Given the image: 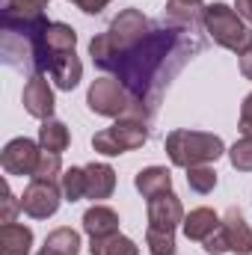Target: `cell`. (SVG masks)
Wrapping results in <instances>:
<instances>
[{"mask_svg": "<svg viewBox=\"0 0 252 255\" xmlns=\"http://www.w3.org/2000/svg\"><path fill=\"white\" fill-rule=\"evenodd\" d=\"M238 57H241V74H244L247 80H252V45L247 51H241Z\"/></svg>", "mask_w": 252, "mask_h": 255, "instance_id": "1f68e13d", "label": "cell"}, {"mask_svg": "<svg viewBox=\"0 0 252 255\" xmlns=\"http://www.w3.org/2000/svg\"><path fill=\"white\" fill-rule=\"evenodd\" d=\"M63 202V187H57V181H39L30 178V184L21 193V211L33 220H48L60 211Z\"/></svg>", "mask_w": 252, "mask_h": 255, "instance_id": "ba28073f", "label": "cell"}, {"mask_svg": "<svg viewBox=\"0 0 252 255\" xmlns=\"http://www.w3.org/2000/svg\"><path fill=\"white\" fill-rule=\"evenodd\" d=\"M12 3H15V0H3V9H12Z\"/></svg>", "mask_w": 252, "mask_h": 255, "instance_id": "836d02e7", "label": "cell"}, {"mask_svg": "<svg viewBox=\"0 0 252 255\" xmlns=\"http://www.w3.org/2000/svg\"><path fill=\"white\" fill-rule=\"evenodd\" d=\"M60 187H63V199L65 202H77L86 196V169L83 166H71L65 169L63 178H60Z\"/></svg>", "mask_w": 252, "mask_h": 255, "instance_id": "603a6c76", "label": "cell"}, {"mask_svg": "<svg viewBox=\"0 0 252 255\" xmlns=\"http://www.w3.org/2000/svg\"><path fill=\"white\" fill-rule=\"evenodd\" d=\"M202 247L208 250L211 255H223V253H232V244H229V235H226V229H223V223L202 241Z\"/></svg>", "mask_w": 252, "mask_h": 255, "instance_id": "83f0119b", "label": "cell"}, {"mask_svg": "<svg viewBox=\"0 0 252 255\" xmlns=\"http://www.w3.org/2000/svg\"><path fill=\"white\" fill-rule=\"evenodd\" d=\"M190 51H202V45L196 39L190 42L184 30L154 27L136 48L116 54L101 71H113L136 98H142L154 110L160 86L169 83V77H172V71H166V60L184 57V54L190 57Z\"/></svg>", "mask_w": 252, "mask_h": 255, "instance_id": "6da1fadb", "label": "cell"}, {"mask_svg": "<svg viewBox=\"0 0 252 255\" xmlns=\"http://www.w3.org/2000/svg\"><path fill=\"white\" fill-rule=\"evenodd\" d=\"M133 187L142 193L145 199H154V196H160V193L172 190V172H169L166 166H145V169L136 172Z\"/></svg>", "mask_w": 252, "mask_h": 255, "instance_id": "2e32d148", "label": "cell"}, {"mask_svg": "<svg viewBox=\"0 0 252 255\" xmlns=\"http://www.w3.org/2000/svg\"><path fill=\"white\" fill-rule=\"evenodd\" d=\"M241 133L244 136H252V92L244 98V104H241Z\"/></svg>", "mask_w": 252, "mask_h": 255, "instance_id": "f546056e", "label": "cell"}, {"mask_svg": "<svg viewBox=\"0 0 252 255\" xmlns=\"http://www.w3.org/2000/svg\"><path fill=\"white\" fill-rule=\"evenodd\" d=\"M205 30L220 48L235 51V54L247 51L252 45V33L247 27V21L226 3H211L205 9Z\"/></svg>", "mask_w": 252, "mask_h": 255, "instance_id": "5b68a950", "label": "cell"}, {"mask_svg": "<svg viewBox=\"0 0 252 255\" xmlns=\"http://www.w3.org/2000/svg\"><path fill=\"white\" fill-rule=\"evenodd\" d=\"M181 223H184V205H181V199L172 190L148 199V226L175 232Z\"/></svg>", "mask_w": 252, "mask_h": 255, "instance_id": "7c38bea8", "label": "cell"}, {"mask_svg": "<svg viewBox=\"0 0 252 255\" xmlns=\"http://www.w3.org/2000/svg\"><path fill=\"white\" fill-rule=\"evenodd\" d=\"M89 255H139V247L125 235H107V238H92Z\"/></svg>", "mask_w": 252, "mask_h": 255, "instance_id": "7402d4cb", "label": "cell"}, {"mask_svg": "<svg viewBox=\"0 0 252 255\" xmlns=\"http://www.w3.org/2000/svg\"><path fill=\"white\" fill-rule=\"evenodd\" d=\"M229 160L238 172H252V136H241L229 148Z\"/></svg>", "mask_w": 252, "mask_h": 255, "instance_id": "4316f807", "label": "cell"}, {"mask_svg": "<svg viewBox=\"0 0 252 255\" xmlns=\"http://www.w3.org/2000/svg\"><path fill=\"white\" fill-rule=\"evenodd\" d=\"M151 30H154V24L139 9H125V12H119L113 18L107 33H101V36H95L89 42V57L98 68H104L116 54H125L130 48H136Z\"/></svg>", "mask_w": 252, "mask_h": 255, "instance_id": "7a4b0ae2", "label": "cell"}, {"mask_svg": "<svg viewBox=\"0 0 252 255\" xmlns=\"http://www.w3.org/2000/svg\"><path fill=\"white\" fill-rule=\"evenodd\" d=\"M39 157H42V145L39 142H33L27 136H15V139L6 142V148L0 154V163L6 169V175H21V178L27 175V178H33V172L39 166Z\"/></svg>", "mask_w": 252, "mask_h": 255, "instance_id": "9c48e42d", "label": "cell"}, {"mask_svg": "<svg viewBox=\"0 0 252 255\" xmlns=\"http://www.w3.org/2000/svg\"><path fill=\"white\" fill-rule=\"evenodd\" d=\"M21 211V199H15V193L9 190V184H3V214H0V223H15V214Z\"/></svg>", "mask_w": 252, "mask_h": 255, "instance_id": "f1b7e54d", "label": "cell"}, {"mask_svg": "<svg viewBox=\"0 0 252 255\" xmlns=\"http://www.w3.org/2000/svg\"><path fill=\"white\" fill-rule=\"evenodd\" d=\"M83 232L89 238H107L119 232V214L107 205H92L83 214Z\"/></svg>", "mask_w": 252, "mask_h": 255, "instance_id": "9a60e30c", "label": "cell"}, {"mask_svg": "<svg viewBox=\"0 0 252 255\" xmlns=\"http://www.w3.org/2000/svg\"><path fill=\"white\" fill-rule=\"evenodd\" d=\"M18 36H21V33H18ZM27 39H30V54H33V68H36V74L51 71V65L57 63V57L74 51V45H77L74 27H68L63 21H48V27H42L36 36H27Z\"/></svg>", "mask_w": 252, "mask_h": 255, "instance_id": "8992f818", "label": "cell"}, {"mask_svg": "<svg viewBox=\"0 0 252 255\" xmlns=\"http://www.w3.org/2000/svg\"><path fill=\"white\" fill-rule=\"evenodd\" d=\"M48 74H51V80H54L57 89L71 92V89L80 83V77H83V63L77 60L74 51H68V54H63V57H57V63L51 65Z\"/></svg>", "mask_w": 252, "mask_h": 255, "instance_id": "e0dca14e", "label": "cell"}, {"mask_svg": "<svg viewBox=\"0 0 252 255\" xmlns=\"http://www.w3.org/2000/svg\"><path fill=\"white\" fill-rule=\"evenodd\" d=\"M187 187L193 193H211L217 187V169L211 163H199V166H190L187 169Z\"/></svg>", "mask_w": 252, "mask_h": 255, "instance_id": "cb8c5ba5", "label": "cell"}, {"mask_svg": "<svg viewBox=\"0 0 252 255\" xmlns=\"http://www.w3.org/2000/svg\"><path fill=\"white\" fill-rule=\"evenodd\" d=\"M71 3H74L80 12H86V15H98V12H101L110 0H71Z\"/></svg>", "mask_w": 252, "mask_h": 255, "instance_id": "4dcf8cb0", "label": "cell"}, {"mask_svg": "<svg viewBox=\"0 0 252 255\" xmlns=\"http://www.w3.org/2000/svg\"><path fill=\"white\" fill-rule=\"evenodd\" d=\"M235 9H238V15H241L244 21H250V24H252V0H238V3H235Z\"/></svg>", "mask_w": 252, "mask_h": 255, "instance_id": "d6a6232c", "label": "cell"}, {"mask_svg": "<svg viewBox=\"0 0 252 255\" xmlns=\"http://www.w3.org/2000/svg\"><path fill=\"white\" fill-rule=\"evenodd\" d=\"M80 253V235L74 229H54L48 238H45V247H42V255H77Z\"/></svg>", "mask_w": 252, "mask_h": 255, "instance_id": "ffe728a7", "label": "cell"}, {"mask_svg": "<svg viewBox=\"0 0 252 255\" xmlns=\"http://www.w3.org/2000/svg\"><path fill=\"white\" fill-rule=\"evenodd\" d=\"M63 160H60V154L57 151H45L42 148V157H39V166H36V172H33V178H39V181H57V178H63Z\"/></svg>", "mask_w": 252, "mask_h": 255, "instance_id": "484cf974", "label": "cell"}, {"mask_svg": "<svg viewBox=\"0 0 252 255\" xmlns=\"http://www.w3.org/2000/svg\"><path fill=\"white\" fill-rule=\"evenodd\" d=\"M145 142H148V122H139V119H116V125L104 128L92 136V148L107 157L142 148Z\"/></svg>", "mask_w": 252, "mask_h": 255, "instance_id": "52a82bcc", "label": "cell"}, {"mask_svg": "<svg viewBox=\"0 0 252 255\" xmlns=\"http://www.w3.org/2000/svg\"><path fill=\"white\" fill-rule=\"evenodd\" d=\"M39 255H42V253H39Z\"/></svg>", "mask_w": 252, "mask_h": 255, "instance_id": "e575fe53", "label": "cell"}, {"mask_svg": "<svg viewBox=\"0 0 252 255\" xmlns=\"http://www.w3.org/2000/svg\"><path fill=\"white\" fill-rule=\"evenodd\" d=\"M166 154L175 166L190 169L199 163H214L226 154V142L217 133H205V130H187V128H175L166 133Z\"/></svg>", "mask_w": 252, "mask_h": 255, "instance_id": "277c9868", "label": "cell"}, {"mask_svg": "<svg viewBox=\"0 0 252 255\" xmlns=\"http://www.w3.org/2000/svg\"><path fill=\"white\" fill-rule=\"evenodd\" d=\"M223 229H226V235H229L232 253L252 255V229L247 226V220H244L241 208H235V205H232V208L223 214Z\"/></svg>", "mask_w": 252, "mask_h": 255, "instance_id": "4fadbf2b", "label": "cell"}, {"mask_svg": "<svg viewBox=\"0 0 252 255\" xmlns=\"http://www.w3.org/2000/svg\"><path fill=\"white\" fill-rule=\"evenodd\" d=\"M205 9L208 6L202 0H166V9H163L160 21H163V27L193 33L199 24H205Z\"/></svg>", "mask_w": 252, "mask_h": 255, "instance_id": "8fae6325", "label": "cell"}, {"mask_svg": "<svg viewBox=\"0 0 252 255\" xmlns=\"http://www.w3.org/2000/svg\"><path fill=\"white\" fill-rule=\"evenodd\" d=\"M86 107L95 116L107 119H139V122L151 119V107L142 98H136L119 77H98L86 92Z\"/></svg>", "mask_w": 252, "mask_h": 255, "instance_id": "3957f363", "label": "cell"}, {"mask_svg": "<svg viewBox=\"0 0 252 255\" xmlns=\"http://www.w3.org/2000/svg\"><path fill=\"white\" fill-rule=\"evenodd\" d=\"M83 169H86V199L98 202V199L113 196V190H116V172H113L110 163H95L92 160Z\"/></svg>", "mask_w": 252, "mask_h": 255, "instance_id": "5bb4252c", "label": "cell"}, {"mask_svg": "<svg viewBox=\"0 0 252 255\" xmlns=\"http://www.w3.org/2000/svg\"><path fill=\"white\" fill-rule=\"evenodd\" d=\"M145 247L151 255H175V232L169 229H145Z\"/></svg>", "mask_w": 252, "mask_h": 255, "instance_id": "d4e9b609", "label": "cell"}, {"mask_svg": "<svg viewBox=\"0 0 252 255\" xmlns=\"http://www.w3.org/2000/svg\"><path fill=\"white\" fill-rule=\"evenodd\" d=\"M21 101H24V110L33 116V119H54V89L51 83L45 80V74H33L27 83H24V92H21Z\"/></svg>", "mask_w": 252, "mask_h": 255, "instance_id": "30bf717a", "label": "cell"}, {"mask_svg": "<svg viewBox=\"0 0 252 255\" xmlns=\"http://www.w3.org/2000/svg\"><path fill=\"white\" fill-rule=\"evenodd\" d=\"M223 223V217H217L211 208H196V211H190L187 217H184V235H187V241H205L217 226Z\"/></svg>", "mask_w": 252, "mask_h": 255, "instance_id": "d6986e66", "label": "cell"}, {"mask_svg": "<svg viewBox=\"0 0 252 255\" xmlns=\"http://www.w3.org/2000/svg\"><path fill=\"white\" fill-rule=\"evenodd\" d=\"M33 250V232L21 223L0 226V255H30Z\"/></svg>", "mask_w": 252, "mask_h": 255, "instance_id": "ac0fdd59", "label": "cell"}, {"mask_svg": "<svg viewBox=\"0 0 252 255\" xmlns=\"http://www.w3.org/2000/svg\"><path fill=\"white\" fill-rule=\"evenodd\" d=\"M68 142H71L68 128H65L60 119H48V122H42V128H39V145H42L45 151H57V154H63L65 148H68Z\"/></svg>", "mask_w": 252, "mask_h": 255, "instance_id": "44dd1931", "label": "cell"}]
</instances>
